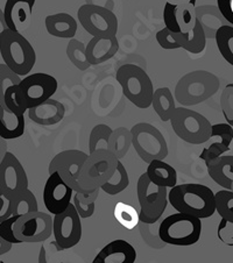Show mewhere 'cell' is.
Wrapping results in <instances>:
<instances>
[{
	"label": "cell",
	"instance_id": "37",
	"mask_svg": "<svg viewBox=\"0 0 233 263\" xmlns=\"http://www.w3.org/2000/svg\"><path fill=\"white\" fill-rule=\"evenodd\" d=\"M140 235L142 240L149 247L154 249H161L166 246V243L162 241L159 232V227H155V223H140Z\"/></svg>",
	"mask_w": 233,
	"mask_h": 263
},
{
	"label": "cell",
	"instance_id": "3",
	"mask_svg": "<svg viewBox=\"0 0 233 263\" xmlns=\"http://www.w3.org/2000/svg\"><path fill=\"white\" fill-rule=\"evenodd\" d=\"M0 55L4 63L20 77L27 76L37 62V54L30 42L21 33L11 29L0 36Z\"/></svg>",
	"mask_w": 233,
	"mask_h": 263
},
{
	"label": "cell",
	"instance_id": "29",
	"mask_svg": "<svg viewBox=\"0 0 233 263\" xmlns=\"http://www.w3.org/2000/svg\"><path fill=\"white\" fill-rule=\"evenodd\" d=\"M130 185V176L129 173L125 168V165L119 161L118 163L117 170L114 172L113 176L109 179V181L102 185L100 190H103L105 194L110 196H114L120 194V192L125 191Z\"/></svg>",
	"mask_w": 233,
	"mask_h": 263
},
{
	"label": "cell",
	"instance_id": "43",
	"mask_svg": "<svg viewBox=\"0 0 233 263\" xmlns=\"http://www.w3.org/2000/svg\"><path fill=\"white\" fill-rule=\"evenodd\" d=\"M211 138H219L227 146H231L233 140V127L224 122V124H216L211 127Z\"/></svg>",
	"mask_w": 233,
	"mask_h": 263
},
{
	"label": "cell",
	"instance_id": "5",
	"mask_svg": "<svg viewBox=\"0 0 233 263\" xmlns=\"http://www.w3.org/2000/svg\"><path fill=\"white\" fill-rule=\"evenodd\" d=\"M159 232L166 245L192 246L201 239L202 219L180 212L170 214L161 221Z\"/></svg>",
	"mask_w": 233,
	"mask_h": 263
},
{
	"label": "cell",
	"instance_id": "28",
	"mask_svg": "<svg viewBox=\"0 0 233 263\" xmlns=\"http://www.w3.org/2000/svg\"><path fill=\"white\" fill-rule=\"evenodd\" d=\"M132 147V133L126 127L113 129L109 142V151L113 153L118 160H121Z\"/></svg>",
	"mask_w": 233,
	"mask_h": 263
},
{
	"label": "cell",
	"instance_id": "23",
	"mask_svg": "<svg viewBox=\"0 0 233 263\" xmlns=\"http://www.w3.org/2000/svg\"><path fill=\"white\" fill-rule=\"evenodd\" d=\"M26 128L25 115L14 113L0 104V137L13 140L23 137Z\"/></svg>",
	"mask_w": 233,
	"mask_h": 263
},
{
	"label": "cell",
	"instance_id": "31",
	"mask_svg": "<svg viewBox=\"0 0 233 263\" xmlns=\"http://www.w3.org/2000/svg\"><path fill=\"white\" fill-rule=\"evenodd\" d=\"M39 204L37 197L32 191L26 189L13 198V216H25V214L37 212Z\"/></svg>",
	"mask_w": 233,
	"mask_h": 263
},
{
	"label": "cell",
	"instance_id": "45",
	"mask_svg": "<svg viewBox=\"0 0 233 263\" xmlns=\"http://www.w3.org/2000/svg\"><path fill=\"white\" fill-rule=\"evenodd\" d=\"M73 204L75 206V209H76L77 213L80 214V217L82 219H87V218H91L92 216H94L95 209H96V203L90 204V205L82 204L76 198H73Z\"/></svg>",
	"mask_w": 233,
	"mask_h": 263
},
{
	"label": "cell",
	"instance_id": "44",
	"mask_svg": "<svg viewBox=\"0 0 233 263\" xmlns=\"http://www.w3.org/2000/svg\"><path fill=\"white\" fill-rule=\"evenodd\" d=\"M16 87L15 86H11L10 89L7 90L6 95H5V100H4V106L7 107L10 111L14 112V113H20V115H25L27 112V109H25L20 106V104L17 103L16 99Z\"/></svg>",
	"mask_w": 233,
	"mask_h": 263
},
{
	"label": "cell",
	"instance_id": "1",
	"mask_svg": "<svg viewBox=\"0 0 233 263\" xmlns=\"http://www.w3.org/2000/svg\"><path fill=\"white\" fill-rule=\"evenodd\" d=\"M168 199L173 209L188 216L206 219L216 212V197L203 184L188 183L171 187Z\"/></svg>",
	"mask_w": 233,
	"mask_h": 263
},
{
	"label": "cell",
	"instance_id": "34",
	"mask_svg": "<svg viewBox=\"0 0 233 263\" xmlns=\"http://www.w3.org/2000/svg\"><path fill=\"white\" fill-rule=\"evenodd\" d=\"M112 132L113 129L107 125H96L89 135V154L98 149H107Z\"/></svg>",
	"mask_w": 233,
	"mask_h": 263
},
{
	"label": "cell",
	"instance_id": "35",
	"mask_svg": "<svg viewBox=\"0 0 233 263\" xmlns=\"http://www.w3.org/2000/svg\"><path fill=\"white\" fill-rule=\"evenodd\" d=\"M216 197V212L224 220L233 223V191L219 190Z\"/></svg>",
	"mask_w": 233,
	"mask_h": 263
},
{
	"label": "cell",
	"instance_id": "48",
	"mask_svg": "<svg viewBox=\"0 0 233 263\" xmlns=\"http://www.w3.org/2000/svg\"><path fill=\"white\" fill-rule=\"evenodd\" d=\"M8 29V26L5 19V14H4V10L0 8V36H2L3 33Z\"/></svg>",
	"mask_w": 233,
	"mask_h": 263
},
{
	"label": "cell",
	"instance_id": "32",
	"mask_svg": "<svg viewBox=\"0 0 233 263\" xmlns=\"http://www.w3.org/2000/svg\"><path fill=\"white\" fill-rule=\"evenodd\" d=\"M114 218L127 230H133L140 222V216L137 210L133 206L121 201L114 206Z\"/></svg>",
	"mask_w": 233,
	"mask_h": 263
},
{
	"label": "cell",
	"instance_id": "41",
	"mask_svg": "<svg viewBox=\"0 0 233 263\" xmlns=\"http://www.w3.org/2000/svg\"><path fill=\"white\" fill-rule=\"evenodd\" d=\"M21 216H12L10 218H7L6 220H4L3 222H0V236L12 245L23 243L19 239H16V236L14 234V223Z\"/></svg>",
	"mask_w": 233,
	"mask_h": 263
},
{
	"label": "cell",
	"instance_id": "46",
	"mask_svg": "<svg viewBox=\"0 0 233 263\" xmlns=\"http://www.w3.org/2000/svg\"><path fill=\"white\" fill-rule=\"evenodd\" d=\"M12 243L7 242L5 239H3L2 236H0V255H5V254H7L12 249Z\"/></svg>",
	"mask_w": 233,
	"mask_h": 263
},
{
	"label": "cell",
	"instance_id": "42",
	"mask_svg": "<svg viewBox=\"0 0 233 263\" xmlns=\"http://www.w3.org/2000/svg\"><path fill=\"white\" fill-rule=\"evenodd\" d=\"M155 37L157 43H159V46L166 50H174L180 48L176 41V37H175V33L170 32L168 28L164 27L161 30H159V32L156 33Z\"/></svg>",
	"mask_w": 233,
	"mask_h": 263
},
{
	"label": "cell",
	"instance_id": "19",
	"mask_svg": "<svg viewBox=\"0 0 233 263\" xmlns=\"http://www.w3.org/2000/svg\"><path fill=\"white\" fill-rule=\"evenodd\" d=\"M119 50V41L116 35L92 37L86 45V58L91 65L107 62Z\"/></svg>",
	"mask_w": 233,
	"mask_h": 263
},
{
	"label": "cell",
	"instance_id": "11",
	"mask_svg": "<svg viewBox=\"0 0 233 263\" xmlns=\"http://www.w3.org/2000/svg\"><path fill=\"white\" fill-rule=\"evenodd\" d=\"M78 21L92 36H110L118 32V17L106 7L85 4L77 12Z\"/></svg>",
	"mask_w": 233,
	"mask_h": 263
},
{
	"label": "cell",
	"instance_id": "21",
	"mask_svg": "<svg viewBox=\"0 0 233 263\" xmlns=\"http://www.w3.org/2000/svg\"><path fill=\"white\" fill-rule=\"evenodd\" d=\"M208 174L212 181L224 190H232L233 185V155H223L206 164Z\"/></svg>",
	"mask_w": 233,
	"mask_h": 263
},
{
	"label": "cell",
	"instance_id": "13",
	"mask_svg": "<svg viewBox=\"0 0 233 263\" xmlns=\"http://www.w3.org/2000/svg\"><path fill=\"white\" fill-rule=\"evenodd\" d=\"M82 218L73 203L64 212L52 217V235L59 251L76 246L82 239Z\"/></svg>",
	"mask_w": 233,
	"mask_h": 263
},
{
	"label": "cell",
	"instance_id": "14",
	"mask_svg": "<svg viewBox=\"0 0 233 263\" xmlns=\"http://www.w3.org/2000/svg\"><path fill=\"white\" fill-rule=\"evenodd\" d=\"M14 234L21 242L37 243L52 234V218L45 212H32L21 216L14 223Z\"/></svg>",
	"mask_w": 233,
	"mask_h": 263
},
{
	"label": "cell",
	"instance_id": "36",
	"mask_svg": "<svg viewBox=\"0 0 233 263\" xmlns=\"http://www.w3.org/2000/svg\"><path fill=\"white\" fill-rule=\"evenodd\" d=\"M23 81L19 74L7 67L5 63H0V104L4 106V100L7 90L11 86L19 85Z\"/></svg>",
	"mask_w": 233,
	"mask_h": 263
},
{
	"label": "cell",
	"instance_id": "9",
	"mask_svg": "<svg viewBox=\"0 0 233 263\" xmlns=\"http://www.w3.org/2000/svg\"><path fill=\"white\" fill-rule=\"evenodd\" d=\"M132 146L145 163L165 160L168 156V144L164 134L155 126L139 122L131 128Z\"/></svg>",
	"mask_w": 233,
	"mask_h": 263
},
{
	"label": "cell",
	"instance_id": "30",
	"mask_svg": "<svg viewBox=\"0 0 233 263\" xmlns=\"http://www.w3.org/2000/svg\"><path fill=\"white\" fill-rule=\"evenodd\" d=\"M214 40L223 59L233 67V26L226 25L219 28Z\"/></svg>",
	"mask_w": 233,
	"mask_h": 263
},
{
	"label": "cell",
	"instance_id": "4",
	"mask_svg": "<svg viewBox=\"0 0 233 263\" xmlns=\"http://www.w3.org/2000/svg\"><path fill=\"white\" fill-rule=\"evenodd\" d=\"M116 80L119 83L125 97L138 108L152 106L154 86L148 73L139 65L127 63L117 70Z\"/></svg>",
	"mask_w": 233,
	"mask_h": 263
},
{
	"label": "cell",
	"instance_id": "6",
	"mask_svg": "<svg viewBox=\"0 0 233 263\" xmlns=\"http://www.w3.org/2000/svg\"><path fill=\"white\" fill-rule=\"evenodd\" d=\"M118 160L109 149H98L87 155L80 175V184L84 192L100 189L117 170Z\"/></svg>",
	"mask_w": 233,
	"mask_h": 263
},
{
	"label": "cell",
	"instance_id": "38",
	"mask_svg": "<svg viewBox=\"0 0 233 263\" xmlns=\"http://www.w3.org/2000/svg\"><path fill=\"white\" fill-rule=\"evenodd\" d=\"M196 5L195 4H186V5H177V19L182 32L191 30L195 26L196 17Z\"/></svg>",
	"mask_w": 233,
	"mask_h": 263
},
{
	"label": "cell",
	"instance_id": "18",
	"mask_svg": "<svg viewBox=\"0 0 233 263\" xmlns=\"http://www.w3.org/2000/svg\"><path fill=\"white\" fill-rule=\"evenodd\" d=\"M137 251L126 240L117 239L100 249L92 263H134Z\"/></svg>",
	"mask_w": 233,
	"mask_h": 263
},
{
	"label": "cell",
	"instance_id": "50",
	"mask_svg": "<svg viewBox=\"0 0 233 263\" xmlns=\"http://www.w3.org/2000/svg\"><path fill=\"white\" fill-rule=\"evenodd\" d=\"M3 208V198H2V192H0V210Z\"/></svg>",
	"mask_w": 233,
	"mask_h": 263
},
{
	"label": "cell",
	"instance_id": "52",
	"mask_svg": "<svg viewBox=\"0 0 233 263\" xmlns=\"http://www.w3.org/2000/svg\"><path fill=\"white\" fill-rule=\"evenodd\" d=\"M232 191H233V185H232Z\"/></svg>",
	"mask_w": 233,
	"mask_h": 263
},
{
	"label": "cell",
	"instance_id": "15",
	"mask_svg": "<svg viewBox=\"0 0 233 263\" xmlns=\"http://www.w3.org/2000/svg\"><path fill=\"white\" fill-rule=\"evenodd\" d=\"M26 189H28V177L24 165L8 152L0 164V191L14 198Z\"/></svg>",
	"mask_w": 233,
	"mask_h": 263
},
{
	"label": "cell",
	"instance_id": "8",
	"mask_svg": "<svg viewBox=\"0 0 233 263\" xmlns=\"http://www.w3.org/2000/svg\"><path fill=\"white\" fill-rule=\"evenodd\" d=\"M171 128L184 142L202 144L211 139L212 125L201 113L187 107H176L170 119Z\"/></svg>",
	"mask_w": 233,
	"mask_h": 263
},
{
	"label": "cell",
	"instance_id": "39",
	"mask_svg": "<svg viewBox=\"0 0 233 263\" xmlns=\"http://www.w3.org/2000/svg\"><path fill=\"white\" fill-rule=\"evenodd\" d=\"M164 23L165 27L175 34L181 33V26L177 19V5L174 3L167 2L164 7Z\"/></svg>",
	"mask_w": 233,
	"mask_h": 263
},
{
	"label": "cell",
	"instance_id": "7",
	"mask_svg": "<svg viewBox=\"0 0 233 263\" xmlns=\"http://www.w3.org/2000/svg\"><path fill=\"white\" fill-rule=\"evenodd\" d=\"M137 196L140 205V221L145 223L159 221L169 203L167 187L154 184L145 172L138 179Z\"/></svg>",
	"mask_w": 233,
	"mask_h": 263
},
{
	"label": "cell",
	"instance_id": "20",
	"mask_svg": "<svg viewBox=\"0 0 233 263\" xmlns=\"http://www.w3.org/2000/svg\"><path fill=\"white\" fill-rule=\"evenodd\" d=\"M65 116L64 105L55 99H48L39 106L28 109V117L33 122L41 126H52L63 120Z\"/></svg>",
	"mask_w": 233,
	"mask_h": 263
},
{
	"label": "cell",
	"instance_id": "27",
	"mask_svg": "<svg viewBox=\"0 0 233 263\" xmlns=\"http://www.w3.org/2000/svg\"><path fill=\"white\" fill-rule=\"evenodd\" d=\"M152 107L162 121H170L173 117L176 105H175V97L169 87H159L154 91Z\"/></svg>",
	"mask_w": 233,
	"mask_h": 263
},
{
	"label": "cell",
	"instance_id": "24",
	"mask_svg": "<svg viewBox=\"0 0 233 263\" xmlns=\"http://www.w3.org/2000/svg\"><path fill=\"white\" fill-rule=\"evenodd\" d=\"M146 174L151 181L156 185L171 189L177 185V173L174 166L165 162V160H155L148 164Z\"/></svg>",
	"mask_w": 233,
	"mask_h": 263
},
{
	"label": "cell",
	"instance_id": "33",
	"mask_svg": "<svg viewBox=\"0 0 233 263\" xmlns=\"http://www.w3.org/2000/svg\"><path fill=\"white\" fill-rule=\"evenodd\" d=\"M67 56L70 62L82 71H85L91 65L86 58V45L80 40L71 39L69 41L67 46Z\"/></svg>",
	"mask_w": 233,
	"mask_h": 263
},
{
	"label": "cell",
	"instance_id": "49",
	"mask_svg": "<svg viewBox=\"0 0 233 263\" xmlns=\"http://www.w3.org/2000/svg\"><path fill=\"white\" fill-rule=\"evenodd\" d=\"M39 263H48L46 248L43 246L40 248V253H39Z\"/></svg>",
	"mask_w": 233,
	"mask_h": 263
},
{
	"label": "cell",
	"instance_id": "10",
	"mask_svg": "<svg viewBox=\"0 0 233 263\" xmlns=\"http://www.w3.org/2000/svg\"><path fill=\"white\" fill-rule=\"evenodd\" d=\"M57 81L51 74L37 72L26 76L16 87V99L20 106L28 109L47 102L57 91Z\"/></svg>",
	"mask_w": 233,
	"mask_h": 263
},
{
	"label": "cell",
	"instance_id": "17",
	"mask_svg": "<svg viewBox=\"0 0 233 263\" xmlns=\"http://www.w3.org/2000/svg\"><path fill=\"white\" fill-rule=\"evenodd\" d=\"M37 0H6L4 14L8 29L21 33L32 20L33 7Z\"/></svg>",
	"mask_w": 233,
	"mask_h": 263
},
{
	"label": "cell",
	"instance_id": "26",
	"mask_svg": "<svg viewBox=\"0 0 233 263\" xmlns=\"http://www.w3.org/2000/svg\"><path fill=\"white\" fill-rule=\"evenodd\" d=\"M175 37H176L180 48L190 54H201L205 49L206 35L199 20L196 21L191 30L175 34Z\"/></svg>",
	"mask_w": 233,
	"mask_h": 263
},
{
	"label": "cell",
	"instance_id": "2",
	"mask_svg": "<svg viewBox=\"0 0 233 263\" xmlns=\"http://www.w3.org/2000/svg\"><path fill=\"white\" fill-rule=\"evenodd\" d=\"M221 86L218 77L206 70H195L180 78L174 97L181 106H193L204 103L217 93Z\"/></svg>",
	"mask_w": 233,
	"mask_h": 263
},
{
	"label": "cell",
	"instance_id": "16",
	"mask_svg": "<svg viewBox=\"0 0 233 263\" xmlns=\"http://www.w3.org/2000/svg\"><path fill=\"white\" fill-rule=\"evenodd\" d=\"M74 192L59 174H49L42 194L46 209L52 216L64 212L71 205Z\"/></svg>",
	"mask_w": 233,
	"mask_h": 263
},
{
	"label": "cell",
	"instance_id": "40",
	"mask_svg": "<svg viewBox=\"0 0 233 263\" xmlns=\"http://www.w3.org/2000/svg\"><path fill=\"white\" fill-rule=\"evenodd\" d=\"M221 107L226 122L233 127V83L225 86L221 96Z\"/></svg>",
	"mask_w": 233,
	"mask_h": 263
},
{
	"label": "cell",
	"instance_id": "51",
	"mask_svg": "<svg viewBox=\"0 0 233 263\" xmlns=\"http://www.w3.org/2000/svg\"><path fill=\"white\" fill-rule=\"evenodd\" d=\"M0 263H5V262H3V261H2V262H0Z\"/></svg>",
	"mask_w": 233,
	"mask_h": 263
},
{
	"label": "cell",
	"instance_id": "25",
	"mask_svg": "<svg viewBox=\"0 0 233 263\" xmlns=\"http://www.w3.org/2000/svg\"><path fill=\"white\" fill-rule=\"evenodd\" d=\"M196 17L204 29L206 39H214L218 29L228 25L217 6L196 7Z\"/></svg>",
	"mask_w": 233,
	"mask_h": 263
},
{
	"label": "cell",
	"instance_id": "22",
	"mask_svg": "<svg viewBox=\"0 0 233 263\" xmlns=\"http://www.w3.org/2000/svg\"><path fill=\"white\" fill-rule=\"evenodd\" d=\"M46 29L51 36L73 39L77 33V21L68 13H56L46 17Z\"/></svg>",
	"mask_w": 233,
	"mask_h": 263
},
{
	"label": "cell",
	"instance_id": "12",
	"mask_svg": "<svg viewBox=\"0 0 233 263\" xmlns=\"http://www.w3.org/2000/svg\"><path fill=\"white\" fill-rule=\"evenodd\" d=\"M87 155L89 154L77 151V149H68V151L61 152L52 157L48 166V172L49 174H59L75 192H84L80 184V175Z\"/></svg>",
	"mask_w": 233,
	"mask_h": 263
},
{
	"label": "cell",
	"instance_id": "47",
	"mask_svg": "<svg viewBox=\"0 0 233 263\" xmlns=\"http://www.w3.org/2000/svg\"><path fill=\"white\" fill-rule=\"evenodd\" d=\"M7 153V140L0 137V164H2L4 159H5Z\"/></svg>",
	"mask_w": 233,
	"mask_h": 263
}]
</instances>
